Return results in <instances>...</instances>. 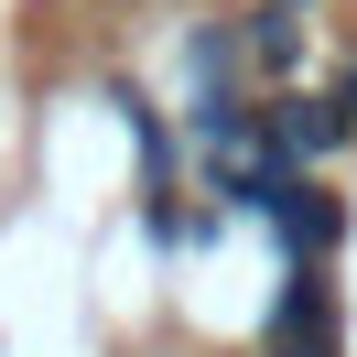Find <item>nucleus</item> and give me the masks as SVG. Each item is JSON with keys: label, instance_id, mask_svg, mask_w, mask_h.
Segmentation results:
<instances>
[{"label": "nucleus", "instance_id": "obj_1", "mask_svg": "<svg viewBox=\"0 0 357 357\" xmlns=\"http://www.w3.org/2000/svg\"><path fill=\"white\" fill-rule=\"evenodd\" d=\"M271 357H335V292H325V271H292V292H282V314H271Z\"/></svg>", "mask_w": 357, "mask_h": 357}, {"label": "nucleus", "instance_id": "obj_4", "mask_svg": "<svg viewBox=\"0 0 357 357\" xmlns=\"http://www.w3.org/2000/svg\"><path fill=\"white\" fill-rule=\"evenodd\" d=\"M271 11H314V0H271Z\"/></svg>", "mask_w": 357, "mask_h": 357}, {"label": "nucleus", "instance_id": "obj_2", "mask_svg": "<svg viewBox=\"0 0 357 357\" xmlns=\"http://www.w3.org/2000/svg\"><path fill=\"white\" fill-rule=\"evenodd\" d=\"M271 217H282V238L303 249V260H325V249H335V227H347V206H335L325 184H303V174H292V195L271 206Z\"/></svg>", "mask_w": 357, "mask_h": 357}, {"label": "nucleus", "instance_id": "obj_3", "mask_svg": "<svg viewBox=\"0 0 357 357\" xmlns=\"http://www.w3.org/2000/svg\"><path fill=\"white\" fill-rule=\"evenodd\" d=\"M249 54L282 76V66H292V11H271V0H260V11H249Z\"/></svg>", "mask_w": 357, "mask_h": 357}]
</instances>
